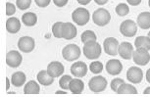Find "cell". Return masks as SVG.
I'll use <instances>...</instances> for the list:
<instances>
[{
    "mask_svg": "<svg viewBox=\"0 0 150 97\" xmlns=\"http://www.w3.org/2000/svg\"><path fill=\"white\" fill-rule=\"evenodd\" d=\"M26 79L27 76L25 75V73L23 72H16L11 76V82L16 87H20L22 85H24L25 82H26Z\"/></svg>",
    "mask_w": 150,
    "mask_h": 97,
    "instance_id": "44dd1931",
    "label": "cell"
},
{
    "mask_svg": "<svg viewBox=\"0 0 150 97\" xmlns=\"http://www.w3.org/2000/svg\"><path fill=\"white\" fill-rule=\"evenodd\" d=\"M23 57L18 51L11 50L6 55V64L11 68H17L21 65Z\"/></svg>",
    "mask_w": 150,
    "mask_h": 97,
    "instance_id": "8fae6325",
    "label": "cell"
},
{
    "mask_svg": "<svg viewBox=\"0 0 150 97\" xmlns=\"http://www.w3.org/2000/svg\"><path fill=\"white\" fill-rule=\"evenodd\" d=\"M95 3L98 4V5H104L108 2V0H94Z\"/></svg>",
    "mask_w": 150,
    "mask_h": 97,
    "instance_id": "8d00e7d4",
    "label": "cell"
},
{
    "mask_svg": "<svg viewBox=\"0 0 150 97\" xmlns=\"http://www.w3.org/2000/svg\"><path fill=\"white\" fill-rule=\"evenodd\" d=\"M106 71L109 75L117 76L123 71V65L117 59H111L106 63Z\"/></svg>",
    "mask_w": 150,
    "mask_h": 97,
    "instance_id": "9a60e30c",
    "label": "cell"
},
{
    "mask_svg": "<svg viewBox=\"0 0 150 97\" xmlns=\"http://www.w3.org/2000/svg\"><path fill=\"white\" fill-rule=\"evenodd\" d=\"M115 10H116V14L119 15L120 17H124V16L128 15V14L129 13V8L126 3L118 4Z\"/></svg>",
    "mask_w": 150,
    "mask_h": 97,
    "instance_id": "83f0119b",
    "label": "cell"
},
{
    "mask_svg": "<svg viewBox=\"0 0 150 97\" xmlns=\"http://www.w3.org/2000/svg\"><path fill=\"white\" fill-rule=\"evenodd\" d=\"M119 94H137V90L134 85L128 84L126 82H124L123 84H121V86L119 87L117 91Z\"/></svg>",
    "mask_w": 150,
    "mask_h": 97,
    "instance_id": "d4e9b609",
    "label": "cell"
},
{
    "mask_svg": "<svg viewBox=\"0 0 150 97\" xmlns=\"http://www.w3.org/2000/svg\"><path fill=\"white\" fill-rule=\"evenodd\" d=\"M36 79H38V81L39 84L41 85H44V86H48V85L52 84L53 81H54V78L48 74L47 70L40 71V72L38 74V76H36Z\"/></svg>",
    "mask_w": 150,
    "mask_h": 97,
    "instance_id": "e0dca14e",
    "label": "cell"
},
{
    "mask_svg": "<svg viewBox=\"0 0 150 97\" xmlns=\"http://www.w3.org/2000/svg\"><path fill=\"white\" fill-rule=\"evenodd\" d=\"M77 28L72 23H64L63 25V38L71 40L77 36Z\"/></svg>",
    "mask_w": 150,
    "mask_h": 97,
    "instance_id": "2e32d148",
    "label": "cell"
},
{
    "mask_svg": "<svg viewBox=\"0 0 150 97\" xmlns=\"http://www.w3.org/2000/svg\"><path fill=\"white\" fill-rule=\"evenodd\" d=\"M120 33L126 38H132L137 33V24L132 20H126L120 25Z\"/></svg>",
    "mask_w": 150,
    "mask_h": 97,
    "instance_id": "52a82bcc",
    "label": "cell"
},
{
    "mask_svg": "<svg viewBox=\"0 0 150 97\" xmlns=\"http://www.w3.org/2000/svg\"><path fill=\"white\" fill-rule=\"evenodd\" d=\"M143 79L142 70L138 67H131L127 72V79L132 84H139Z\"/></svg>",
    "mask_w": 150,
    "mask_h": 97,
    "instance_id": "30bf717a",
    "label": "cell"
},
{
    "mask_svg": "<svg viewBox=\"0 0 150 97\" xmlns=\"http://www.w3.org/2000/svg\"><path fill=\"white\" fill-rule=\"evenodd\" d=\"M39 92H40V87H39V84L35 81H30L25 84V94H38Z\"/></svg>",
    "mask_w": 150,
    "mask_h": 97,
    "instance_id": "7402d4cb",
    "label": "cell"
},
{
    "mask_svg": "<svg viewBox=\"0 0 150 97\" xmlns=\"http://www.w3.org/2000/svg\"><path fill=\"white\" fill-rule=\"evenodd\" d=\"M89 12L86 8H78L72 13V19L79 25H86L89 21Z\"/></svg>",
    "mask_w": 150,
    "mask_h": 97,
    "instance_id": "5b68a950",
    "label": "cell"
},
{
    "mask_svg": "<svg viewBox=\"0 0 150 97\" xmlns=\"http://www.w3.org/2000/svg\"><path fill=\"white\" fill-rule=\"evenodd\" d=\"M21 28V23L20 20L15 18V17H11L7 20L6 22V30L10 33H17Z\"/></svg>",
    "mask_w": 150,
    "mask_h": 97,
    "instance_id": "ac0fdd59",
    "label": "cell"
},
{
    "mask_svg": "<svg viewBox=\"0 0 150 97\" xmlns=\"http://www.w3.org/2000/svg\"><path fill=\"white\" fill-rule=\"evenodd\" d=\"M16 12V6L13 3L7 2L6 3V15L7 16H12Z\"/></svg>",
    "mask_w": 150,
    "mask_h": 97,
    "instance_id": "d6a6232c",
    "label": "cell"
},
{
    "mask_svg": "<svg viewBox=\"0 0 150 97\" xmlns=\"http://www.w3.org/2000/svg\"><path fill=\"white\" fill-rule=\"evenodd\" d=\"M148 5H149V7H150V0H149V1H148Z\"/></svg>",
    "mask_w": 150,
    "mask_h": 97,
    "instance_id": "ee69618b",
    "label": "cell"
},
{
    "mask_svg": "<svg viewBox=\"0 0 150 97\" xmlns=\"http://www.w3.org/2000/svg\"><path fill=\"white\" fill-rule=\"evenodd\" d=\"M68 1H69V0H53L54 4L57 7H64L65 5H67Z\"/></svg>",
    "mask_w": 150,
    "mask_h": 97,
    "instance_id": "e575fe53",
    "label": "cell"
},
{
    "mask_svg": "<svg viewBox=\"0 0 150 97\" xmlns=\"http://www.w3.org/2000/svg\"><path fill=\"white\" fill-rule=\"evenodd\" d=\"M35 39L30 36H22L18 41V48L22 52L30 53L35 49Z\"/></svg>",
    "mask_w": 150,
    "mask_h": 97,
    "instance_id": "ba28073f",
    "label": "cell"
},
{
    "mask_svg": "<svg viewBox=\"0 0 150 97\" xmlns=\"http://www.w3.org/2000/svg\"><path fill=\"white\" fill-rule=\"evenodd\" d=\"M56 94H67V91L66 90H58L56 91Z\"/></svg>",
    "mask_w": 150,
    "mask_h": 97,
    "instance_id": "60d3db41",
    "label": "cell"
},
{
    "mask_svg": "<svg viewBox=\"0 0 150 97\" xmlns=\"http://www.w3.org/2000/svg\"><path fill=\"white\" fill-rule=\"evenodd\" d=\"M137 25L142 30L150 28V12H142L137 17Z\"/></svg>",
    "mask_w": 150,
    "mask_h": 97,
    "instance_id": "ffe728a7",
    "label": "cell"
},
{
    "mask_svg": "<svg viewBox=\"0 0 150 97\" xmlns=\"http://www.w3.org/2000/svg\"><path fill=\"white\" fill-rule=\"evenodd\" d=\"M91 0H78V2L81 5H87Z\"/></svg>",
    "mask_w": 150,
    "mask_h": 97,
    "instance_id": "74e56055",
    "label": "cell"
},
{
    "mask_svg": "<svg viewBox=\"0 0 150 97\" xmlns=\"http://www.w3.org/2000/svg\"><path fill=\"white\" fill-rule=\"evenodd\" d=\"M148 38H150V31H149V33H148Z\"/></svg>",
    "mask_w": 150,
    "mask_h": 97,
    "instance_id": "7bdbcfd3",
    "label": "cell"
},
{
    "mask_svg": "<svg viewBox=\"0 0 150 97\" xmlns=\"http://www.w3.org/2000/svg\"><path fill=\"white\" fill-rule=\"evenodd\" d=\"M118 53L122 58L125 60H129L132 58V53H134V46L132 43L127 41L122 42L121 44H119L118 48Z\"/></svg>",
    "mask_w": 150,
    "mask_h": 97,
    "instance_id": "7c38bea8",
    "label": "cell"
},
{
    "mask_svg": "<svg viewBox=\"0 0 150 97\" xmlns=\"http://www.w3.org/2000/svg\"><path fill=\"white\" fill-rule=\"evenodd\" d=\"M107 86V81L106 79L102 76H96L90 79L88 82V87L92 92L99 93L105 90Z\"/></svg>",
    "mask_w": 150,
    "mask_h": 97,
    "instance_id": "277c9868",
    "label": "cell"
},
{
    "mask_svg": "<svg viewBox=\"0 0 150 97\" xmlns=\"http://www.w3.org/2000/svg\"><path fill=\"white\" fill-rule=\"evenodd\" d=\"M72 76H69V75H65L63 76L62 78L60 79V81H59V85H60V87L62 89L64 90H68L69 89V86H70V82L72 81Z\"/></svg>",
    "mask_w": 150,
    "mask_h": 97,
    "instance_id": "f1b7e54d",
    "label": "cell"
},
{
    "mask_svg": "<svg viewBox=\"0 0 150 97\" xmlns=\"http://www.w3.org/2000/svg\"><path fill=\"white\" fill-rule=\"evenodd\" d=\"M146 81L150 84V69L147 70V72H146Z\"/></svg>",
    "mask_w": 150,
    "mask_h": 97,
    "instance_id": "f35d334b",
    "label": "cell"
},
{
    "mask_svg": "<svg viewBox=\"0 0 150 97\" xmlns=\"http://www.w3.org/2000/svg\"><path fill=\"white\" fill-rule=\"evenodd\" d=\"M9 88H10V82H9V79L6 78V90L9 91Z\"/></svg>",
    "mask_w": 150,
    "mask_h": 97,
    "instance_id": "ab89813d",
    "label": "cell"
},
{
    "mask_svg": "<svg viewBox=\"0 0 150 97\" xmlns=\"http://www.w3.org/2000/svg\"><path fill=\"white\" fill-rule=\"evenodd\" d=\"M50 1H51V0H35V4L38 5V7H41V8L47 7L48 5L50 4Z\"/></svg>",
    "mask_w": 150,
    "mask_h": 97,
    "instance_id": "836d02e7",
    "label": "cell"
},
{
    "mask_svg": "<svg viewBox=\"0 0 150 97\" xmlns=\"http://www.w3.org/2000/svg\"><path fill=\"white\" fill-rule=\"evenodd\" d=\"M30 4H32V0H17L16 5L20 10H26L29 9Z\"/></svg>",
    "mask_w": 150,
    "mask_h": 97,
    "instance_id": "4dcf8cb0",
    "label": "cell"
},
{
    "mask_svg": "<svg viewBox=\"0 0 150 97\" xmlns=\"http://www.w3.org/2000/svg\"><path fill=\"white\" fill-rule=\"evenodd\" d=\"M84 88V84L81 79H73L70 82V86L69 89L71 90V92L74 94H81L83 91Z\"/></svg>",
    "mask_w": 150,
    "mask_h": 97,
    "instance_id": "d6986e66",
    "label": "cell"
},
{
    "mask_svg": "<svg viewBox=\"0 0 150 97\" xmlns=\"http://www.w3.org/2000/svg\"><path fill=\"white\" fill-rule=\"evenodd\" d=\"M22 21L27 27H33L38 23V16L33 12H27L22 16Z\"/></svg>",
    "mask_w": 150,
    "mask_h": 97,
    "instance_id": "603a6c76",
    "label": "cell"
},
{
    "mask_svg": "<svg viewBox=\"0 0 150 97\" xmlns=\"http://www.w3.org/2000/svg\"><path fill=\"white\" fill-rule=\"evenodd\" d=\"M132 59L134 64L138 66H145L150 61L149 51L143 48H137V50H134L132 53Z\"/></svg>",
    "mask_w": 150,
    "mask_h": 97,
    "instance_id": "8992f818",
    "label": "cell"
},
{
    "mask_svg": "<svg viewBox=\"0 0 150 97\" xmlns=\"http://www.w3.org/2000/svg\"><path fill=\"white\" fill-rule=\"evenodd\" d=\"M119 41L115 38H107L103 42V49L106 54L116 56L118 54Z\"/></svg>",
    "mask_w": 150,
    "mask_h": 97,
    "instance_id": "9c48e42d",
    "label": "cell"
},
{
    "mask_svg": "<svg viewBox=\"0 0 150 97\" xmlns=\"http://www.w3.org/2000/svg\"><path fill=\"white\" fill-rule=\"evenodd\" d=\"M64 71H65L64 65L61 62L58 61H53L50 64H48L47 66V72L53 78H58V76H62Z\"/></svg>",
    "mask_w": 150,
    "mask_h": 97,
    "instance_id": "5bb4252c",
    "label": "cell"
},
{
    "mask_svg": "<svg viewBox=\"0 0 150 97\" xmlns=\"http://www.w3.org/2000/svg\"><path fill=\"white\" fill-rule=\"evenodd\" d=\"M97 36H96L95 33L92 30H86L81 33V42L86 43L87 41H91V40H96Z\"/></svg>",
    "mask_w": 150,
    "mask_h": 97,
    "instance_id": "4316f807",
    "label": "cell"
},
{
    "mask_svg": "<svg viewBox=\"0 0 150 97\" xmlns=\"http://www.w3.org/2000/svg\"><path fill=\"white\" fill-rule=\"evenodd\" d=\"M62 55H63V58L67 61H75V60L80 58L81 49L77 44H68L62 50Z\"/></svg>",
    "mask_w": 150,
    "mask_h": 97,
    "instance_id": "3957f363",
    "label": "cell"
},
{
    "mask_svg": "<svg viewBox=\"0 0 150 97\" xmlns=\"http://www.w3.org/2000/svg\"><path fill=\"white\" fill-rule=\"evenodd\" d=\"M89 70L93 74H100L103 71V64L99 61L92 62L89 65Z\"/></svg>",
    "mask_w": 150,
    "mask_h": 97,
    "instance_id": "f546056e",
    "label": "cell"
},
{
    "mask_svg": "<svg viewBox=\"0 0 150 97\" xmlns=\"http://www.w3.org/2000/svg\"><path fill=\"white\" fill-rule=\"evenodd\" d=\"M102 52L101 45L96 40L87 41L84 43L83 46V54L87 59L89 60H95L98 59Z\"/></svg>",
    "mask_w": 150,
    "mask_h": 97,
    "instance_id": "6da1fadb",
    "label": "cell"
},
{
    "mask_svg": "<svg viewBox=\"0 0 150 97\" xmlns=\"http://www.w3.org/2000/svg\"><path fill=\"white\" fill-rule=\"evenodd\" d=\"M135 48H143V49L150 50V38L148 36H138L134 41Z\"/></svg>",
    "mask_w": 150,
    "mask_h": 97,
    "instance_id": "cb8c5ba5",
    "label": "cell"
},
{
    "mask_svg": "<svg viewBox=\"0 0 150 97\" xmlns=\"http://www.w3.org/2000/svg\"><path fill=\"white\" fill-rule=\"evenodd\" d=\"M63 25L64 23L57 22L52 25V33L56 38H63Z\"/></svg>",
    "mask_w": 150,
    "mask_h": 97,
    "instance_id": "484cf974",
    "label": "cell"
},
{
    "mask_svg": "<svg viewBox=\"0 0 150 97\" xmlns=\"http://www.w3.org/2000/svg\"><path fill=\"white\" fill-rule=\"evenodd\" d=\"M92 20L95 25H99V27H104V25H108L109 22L111 21V15H110L108 10L99 8L93 13Z\"/></svg>",
    "mask_w": 150,
    "mask_h": 97,
    "instance_id": "7a4b0ae2",
    "label": "cell"
},
{
    "mask_svg": "<svg viewBox=\"0 0 150 97\" xmlns=\"http://www.w3.org/2000/svg\"><path fill=\"white\" fill-rule=\"evenodd\" d=\"M124 82H125L124 79H114L111 81V88H112V90L114 91V92H117L118 89H119V87H120L121 84H123Z\"/></svg>",
    "mask_w": 150,
    "mask_h": 97,
    "instance_id": "1f68e13d",
    "label": "cell"
},
{
    "mask_svg": "<svg viewBox=\"0 0 150 97\" xmlns=\"http://www.w3.org/2000/svg\"><path fill=\"white\" fill-rule=\"evenodd\" d=\"M127 2L129 5H132V6H137L141 3V0H127Z\"/></svg>",
    "mask_w": 150,
    "mask_h": 97,
    "instance_id": "d590c367",
    "label": "cell"
},
{
    "mask_svg": "<svg viewBox=\"0 0 150 97\" xmlns=\"http://www.w3.org/2000/svg\"><path fill=\"white\" fill-rule=\"evenodd\" d=\"M144 94H150V87H147L145 90L143 91Z\"/></svg>",
    "mask_w": 150,
    "mask_h": 97,
    "instance_id": "b9f144b4",
    "label": "cell"
},
{
    "mask_svg": "<svg viewBox=\"0 0 150 97\" xmlns=\"http://www.w3.org/2000/svg\"><path fill=\"white\" fill-rule=\"evenodd\" d=\"M71 73L77 78H83L87 74V65L83 61L74 63L71 67Z\"/></svg>",
    "mask_w": 150,
    "mask_h": 97,
    "instance_id": "4fadbf2b",
    "label": "cell"
}]
</instances>
